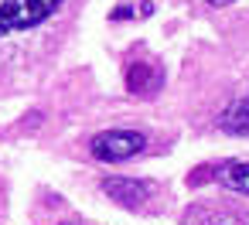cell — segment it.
I'll return each mask as SVG.
<instances>
[{"label":"cell","instance_id":"7","mask_svg":"<svg viewBox=\"0 0 249 225\" xmlns=\"http://www.w3.org/2000/svg\"><path fill=\"white\" fill-rule=\"evenodd\" d=\"M130 14H133V11H130V7H116V11H113V21H126V17H130Z\"/></svg>","mask_w":249,"mask_h":225},{"label":"cell","instance_id":"4","mask_svg":"<svg viewBox=\"0 0 249 225\" xmlns=\"http://www.w3.org/2000/svg\"><path fill=\"white\" fill-rule=\"evenodd\" d=\"M164 86V69L160 65H147V62H133L126 69V89L133 96H157Z\"/></svg>","mask_w":249,"mask_h":225},{"label":"cell","instance_id":"2","mask_svg":"<svg viewBox=\"0 0 249 225\" xmlns=\"http://www.w3.org/2000/svg\"><path fill=\"white\" fill-rule=\"evenodd\" d=\"M147 147V137L137 133V130H103L89 140V150L96 160L103 164H120V160H130L137 157L140 150Z\"/></svg>","mask_w":249,"mask_h":225},{"label":"cell","instance_id":"5","mask_svg":"<svg viewBox=\"0 0 249 225\" xmlns=\"http://www.w3.org/2000/svg\"><path fill=\"white\" fill-rule=\"evenodd\" d=\"M218 126L225 133H235V137H249V96H239L232 99L222 116H218Z\"/></svg>","mask_w":249,"mask_h":225},{"label":"cell","instance_id":"1","mask_svg":"<svg viewBox=\"0 0 249 225\" xmlns=\"http://www.w3.org/2000/svg\"><path fill=\"white\" fill-rule=\"evenodd\" d=\"M62 4L65 0H0V38L38 28Z\"/></svg>","mask_w":249,"mask_h":225},{"label":"cell","instance_id":"6","mask_svg":"<svg viewBox=\"0 0 249 225\" xmlns=\"http://www.w3.org/2000/svg\"><path fill=\"white\" fill-rule=\"evenodd\" d=\"M218 181H222V188H229V191L249 194V164H246V160H225V164L218 167Z\"/></svg>","mask_w":249,"mask_h":225},{"label":"cell","instance_id":"8","mask_svg":"<svg viewBox=\"0 0 249 225\" xmlns=\"http://www.w3.org/2000/svg\"><path fill=\"white\" fill-rule=\"evenodd\" d=\"M208 4H215V7H222V4H232V0H208Z\"/></svg>","mask_w":249,"mask_h":225},{"label":"cell","instance_id":"3","mask_svg":"<svg viewBox=\"0 0 249 225\" xmlns=\"http://www.w3.org/2000/svg\"><path fill=\"white\" fill-rule=\"evenodd\" d=\"M103 191L116 205H123V208H140L150 198V184L140 181V177H106L103 181Z\"/></svg>","mask_w":249,"mask_h":225}]
</instances>
